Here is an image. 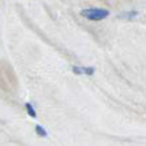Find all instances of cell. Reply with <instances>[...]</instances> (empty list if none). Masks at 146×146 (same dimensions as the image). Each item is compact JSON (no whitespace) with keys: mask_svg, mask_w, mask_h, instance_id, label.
Wrapping results in <instances>:
<instances>
[{"mask_svg":"<svg viewBox=\"0 0 146 146\" xmlns=\"http://www.w3.org/2000/svg\"><path fill=\"white\" fill-rule=\"evenodd\" d=\"M35 130H36V134H38V135H42V137H46L47 135L46 131H45V129H43V127H41V126H36Z\"/></svg>","mask_w":146,"mask_h":146,"instance_id":"3","label":"cell"},{"mask_svg":"<svg viewBox=\"0 0 146 146\" xmlns=\"http://www.w3.org/2000/svg\"><path fill=\"white\" fill-rule=\"evenodd\" d=\"M83 15H85L87 18H89L91 21H100L108 15L107 11H102V10H89V11H84Z\"/></svg>","mask_w":146,"mask_h":146,"instance_id":"1","label":"cell"},{"mask_svg":"<svg viewBox=\"0 0 146 146\" xmlns=\"http://www.w3.org/2000/svg\"><path fill=\"white\" fill-rule=\"evenodd\" d=\"M26 108H27V112L31 115L33 118H35L36 114H35V111H34V107H33V106L30 104V103H27V104H26Z\"/></svg>","mask_w":146,"mask_h":146,"instance_id":"2","label":"cell"}]
</instances>
